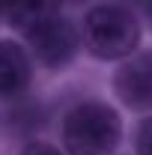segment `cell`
<instances>
[{
  "label": "cell",
  "instance_id": "1",
  "mask_svg": "<svg viewBox=\"0 0 152 155\" xmlns=\"http://www.w3.org/2000/svg\"><path fill=\"white\" fill-rule=\"evenodd\" d=\"M122 122L104 101H81L63 119V146L69 155H111L119 146Z\"/></svg>",
  "mask_w": 152,
  "mask_h": 155
},
{
  "label": "cell",
  "instance_id": "3",
  "mask_svg": "<svg viewBox=\"0 0 152 155\" xmlns=\"http://www.w3.org/2000/svg\"><path fill=\"white\" fill-rule=\"evenodd\" d=\"M24 36L30 45V54L48 69L69 66L78 54V45H81V33L75 30V24L69 18H63L60 12L33 24L30 30H24Z\"/></svg>",
  "mask_w": 152,
  "mask_h": 155
},
{
  "label": "cell",
  "instance_id": "5",
  "mask_svg": "<svg viewBox=\"0 0 152 155\" xmlns=\"http://www.w3.org/2000/svg\"><path fill=\"white\" fill-rule=\"evenodd\" d=\"M30 81H33L30 51L12 39H0V101L21 98Z\"/></svg>",
  "mask_w": 152,
  "mask_h": 155
},
{
  "label": "cell",
  "instance_id": "2",
  "mask_svg": "<svg viewBox=\"0 0 152 155\" xmlns=\"http://www.w3.org/2000/svg\"><path fill=\"white\" fill-rule=\"evenodd\" d=\"M81 42L95 60H125L140 45V24L131 9L101 3L84 15Z\"/></svg>",
  "mask_w": 152,
  "mask_h": 155
},
{
  "label": "cell",
  "instance_id": "7",
  "mask_svg": "<svg viewBox=\"0 0 152 155\" xmlns=\"http://www.w3.org/2000/svg\"><path fill=\"white\" fill-rule=\"evenodd\" d=\"M134 149H137V155H152V116H146V119L137 125Z\"/></svg>",
  "mask_w": 152,
  "mask_h": 155
},
{
  "label": "cell",
  "instance_id": "6",
  "mask_svg": "<svg viewBox=\"0 0 152 155\" xmlns=\"http://www.w3.org/2000/svg\"><path fill=\"white\" fill-rule=\"evenodd\" d=\"M60 3L63 0H6L3 3V12L12 27L18 30H30L33 24L45 21L48 15H57Z\"/></svg>",
  "mask_w": 152,
  "mask_h": 155
},
{
  "label": "cell",
  "instance_id": "10",
  "mask_svg": "<svg viewBox=\"0 0 152 155\" xmlns=\"http://www.w3.org/2000/svg\"><path fill=\"white\" fill-rule=\"evenodd\" d=\"M3 3H6V0H0V12H3Z\"/></svg>",
  "mask_w": 152,
  "mask_h": 155
},
{
  "label": "cell",
  "instance_id": "9",
  "mask_svg": "<svg viewBox=\"0 0 152 155\" xmlns=\"http://www.w3.org/2000/svg\"><path fill=\"white\" fill-rule=\"evenodd\" d=\"M146 9H149V18H152V0H146Z\"/></svg>",
  "mask_w": 152,
  "mask_h": 155
},
{
  "label": "cell",
  "instance_id": "8",
  "mask_svg": "<svg viewBox=\"0 0 152 155\" xmlns=\"http://www.w3.org/2000/svg\"><path fill=\"white\" fill-rule=\"evenodd\" d=\"M21 155H63V152L54 149L51 143H30L27 149H21Z\"/></svg>",
  "mask_w": 152,
  "mask_h": 155
},
{
  "label": "cell",
  "instance_id": "11",
  "mask_svg": "<svg viewBox=\"0 0 152 155\" xmlns=\"http://www.w3.org/2000/svg\"><path fill=\"white\" fill-rule=\"evenodd\" d=\"M140 3H143V6H146V0H140Z\"/></svg>",
  "mask_w": 152,
  "mask_h": 155
},
{
  "label": "cell",
  "instance_id": "4",
  "mask_svg": "<svg viewBox=\"0 0 152 155\" xmlns=\"http://www.w3.org/2000/svg\"><path fill=\"white\" fill-rule=\"evenodd\" d=\"M116 98L131 110H152V51L128 54L114 75Z\"/></svg>",
  "mask_w": 152,
  "mask_h": 155
}]
</instances>
